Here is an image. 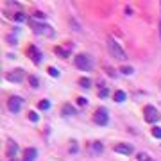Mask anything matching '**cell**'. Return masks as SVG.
<instances>
[{"mask_svg": "<svg viewBox=\"0 0 161 161\" xmlns=\"http://www.w3.org/2000/svg\"><path fill=\"white\" fill-rule=\"evenodd\" d=\"M48 74H50L52 77H58V75H59V72H58V70H56L54 66H50V68H48Z\"/></svg>", "mask_w": 161, "mask_h": 161, "instance_id": "cell-26", "label": "cell"}, {"mask_svg": "<svg viewBox=\"0 0 161 161\" xmlns=\"http://www.w3.org/2000/svg\"><path fill=\"white\" fill-rule=\"evenodd\" d=\"M93 122L97 123V125H107V122H109V115H107V111L104 109V107H99L97 111H95V115H93Z\"/></svg>", "mask_w": 161, "mask_h": 161, "instance_id": "cell-4", "label": "cell"}, {"mask_svg": "<svg viewBox=\"0 0 161 161\" xmlns=\"http://www.w3.org/2000/svg\"><path fill=\"white\" fill-rule=\"evenodd\" d=\"M115 152L129 156V154H133V147H131L129 143H118V145H115Z\"/></svg>", "mask_w": 161, "mask_h": 161, "instance_id": "cell-8", "label": "cell"}, {"mask_svg": "<svg viewBox=\"0 0 161 161\" xmlns=\"http://www.w3.org/2000/svg\"><path fill=\"white\" fill-rule=\"evenodd\" d=\"M29 54H31V59L34 61L36 64H40V61H41V52L38 50V47H34V45H32V47L29 48Z\"/></svg>", "mask_w": 161, "mask_h": 161, "instance_id": "cell-10", "label": "cell"}, {"mask_svg": "<svg viewBox=\"0 0 161 161\" xmlns=\"http://www.w3.org/2000/svg\"><path fill=\"white\" fill-rule=\"evenodd\" d=\"M159 36H161V23H159Z\"/></svg>", "mask_w": 161, "mask_h": 161, "instance_id": "cell-29", "label": "cell"}, {"mask_svg": "<svg viewBox=\"0 0 161 161\" xmlns=\"http://www.w3.org/2000/svg\"><path fill=\"white\" fill-rule=\"evenodd\" d=\"M13 20H15V21H20V23H21V21H25V20H27V16H25L23 13H15Z\"/></svg>", "mask_w": 161, "mask_h": 161, "instance_id": "cell-17", "label": "cell"}, {"mask_svg": "<svg viewBox=\"0 0 161 161\" xmlns=\"http://www.w3.org/2000/svg\"><path fill=\"white\" fill-rule=\"evenodd\" d=\"M5 79L11 80V82H21V80L25 79V74H23V70H11V72H7L5 74Z\"/></svg>", "mask_w": 161, "mask_h": 161, "instance_id": "cell-6", "label": "cell"}, {"mask_svg": "<svg viewBox=\"0 0 161 161\" xmlns=\"http://www.w3.org/2000/svg\"><path fill=\"white\" fill-rule=\"evenodd\" d=\"M32 16H34V18H38V20H45V16H47V15H43L41 11H36V13H34Z\"/></svg>", "mask_w": 161, "mask_h": 161, "instance_id": "cell-25", "label": "cell"}, {"mask_svg": "<svg viewBox=\"0 0 161 161\" xmlns=\"http://www.w3.org/2000/svg\"><path fill=\"white\" fill-rule=\"evenodd\" d=\"M38 107L40 109H43V111H47V109H50V100H40V104H38Z\"/></svg>", "mask_w": 161, "mask_h": 161, "instance_id": "cell-15", "label": "cell"}, {"mask_svg": "<svg viewBox=\"0 0 161 161\" xmlns=\"http://www.w3.org/2000/svg\"><path fill=\"white\" fill-rule=\"evenodd\" d=\"M29 120L32 122V123H36V122L40 120V117H38V113H36V111H31V113H29Z\"/></svg>", "mask_w": 161, "mask_h": 161, "instance_id": "cell-19", "label": "cell"}, {"mask_svg": "<svg viewBox=\"0 0 161 161\" xmlns=\"http://www.w3.org/2000/svg\"><path fill=\"white\" fill-rule=\"evenodd\" d=\"M113 97H115V100H117V102H123V100H125V91H122V90H117Z\"/></svg>", "mask_w": 161, "mask_h": 161, "instance_id": "cell-14", "label": "cell"}, {"mask_svg": "<svg viewBox=\"0 0 161 161\" xmlns=\"http://www.w3.org/2000/svg\"><path fill=\"white\" fill-rule=\"evenodd\" d=\"M143 113H145V120L149 122V123H154V122L159 120V113H158V109L154 106H147L143 109Z\"/></svg>", "mask_w": 161, "mask_h": 161, "instance_id": "cell-5", "label": "cell"}, {"mask_svg": "<svg viewBox=\"0 0 161 161\" xmlns=\"http://www.w3.org/2000/svg\"><path fill=\"white\" fill-rule=\"evenodd\" d=\"M152 136L154 138H161V127H152Z\"/></svg>", "mask_w": 161, "mask_h": 161, "instance_id": "cell-22", "label": "cell"}, {"mask_svg": "<svg viewBox=\"0 0 161 161\" xmlns=\"http://www.w3.org/2000/svg\"><path fill=\"white\" fill-rule=\"evenodd\" d=\"M75 66L79 68V70H90L91 68V59H90V56L88 54H77L75 56Z\"/></svg>", "mask_w": 161, "mask_h": 161, "instance_id": "cell-3", "label": "cell"}, {"mask_svg": "<svg viewBox=\"0 0 161 161\" xmlns=\"http://www.w3.org/2000/svg\"><path fill=\"white\" fill-rule=\"evenodd\" d=\"M56 52H58L59 56H63V58H68V56H70V54H68V50H66V48H61V47L56 48Z\"/></svg>", "mask_w": 161, "mask_h": 161, "instance_id": "cell-21", "label": "cell"}, {"mask_svg": "<svg viewBox=\"0 0 161 161\" xmlns=\"http://www.w3.org/2000/svg\"><path fill=\"white\" fill-rule=\"evenodd\" d=\"M21 104H23V100H21L20 97H11V99L7 100V107H9L11 113H18L21 109Z\"/></svg>", "mask_w": 161, "mask_h": 161, "instance_id": "cell-7", "label": "cell"}, {"mask_svg": "<svg viewBox=\"0 0 161 161\" xmlns=\"http://www.w3.org/2000/svg\"><path fill=\"white\" fill-rule=\"evenodd\" d=\"M107 48H109V52L113 54V58H117L118 61H125L127 59V54L123 52V48H122L113 38H107Z\"/></svg>", "mask_w": 161, "mask_h": 161, "instance_id": "cell-1", "label": "cell"}, {"mask_svg": "<svg viewBox=\"0 0 161 161\" xmlns=\"http://www.w3.org/2000/svg\"><path fill=\"white\" fill-rule=\"evenodd\" d=\"M61 115H63V117H72V115H75V107H74L72 104H64Z\"/></svg>", "mask_w": 161, "mask_h": 161, "instance_id": "cell-12", "label": "cell"}, {"mask_svg": "<svg viewBox=\"0 0 161 161\" xmlns=\"http://www.w3.org/2000/svg\"><path fill=\"white\" fill-rule=\"evenodd\" d=\"M120 72L123 74V75H131V74H133L134 70H133L131 66H122V68H120Z\"/></svg>", "mask_w": 161, "mask_h": 161, "instance_id": "cell-20", "label": "cell"}, {"mask_svg": "<svg viewBox=\"0 0 161 161\" xmlns=\"http://www.w3.org/2000/svg\"><path fill=\"white\" fill-rule=\"evenodd\" d=\"M136 159H138V161H150V159H149V156H147L145 152H140V154L136 156Z\"/></svg>", "mask_w": 161, "mask_h": 161, "instance_id": "cell-23", "label": "cell"}, {"mask_svg": "<svg viewBox=\"0 0 161 161\" xmlns=\"http://www.w3.org/2000/svg\"><path fill=\"white\" fill-rule=\"evenodd\" d=\"M7 41H9V45H16V36H15V34L7 36Z\"/></svg>", "mask_w": 161, "mask_h": 161, "instance_id": "cell-27", "label": "cell"}, {"mask_svg": "<svg viewBox=\"0 0 161 161\" xmlns=\"http://www.w3.org/2000/svg\"><path fill=\"white\" fill-rule=\"evenodd\" d=\"M91 149H93L95 152H102V150H104V147H102L100 141H93V143H91Z\"/></svg>", "mask_w": 161, "mask_h": 161, "instance_id": "cell-16", "label": "cell"}, {"mask_svg": "<svg viewBox=\"0 0 161 161\" xmlns=\"http://www.w3.org/2000/svg\"><path fill=\"white\" fill-rule=\"evenodd\" d=\"M16 149H18V145L15 143L13 140H9L7 141V158H15V154H16Z\"/></svg>", "mask_w": 161, "mask_h": 161, "instance_id": "cell-11", "label": "cell"}, {"mask_svg": "<svg viewBox=\"0 0 161 161\" xmlns=\"http://www.w3.org/2000/svg\"><path fill=\"white\" fill-rule=\"evenodd\" d=\"M31 27H32V31H34L36 34H45V36H48V38H54V36H56V32L52 31V27L43 25V23H38L36 20H31Z\"/></svg>", "mask_w": 161, "mask_h": 161, "instance_id": "cell-2", "label": "cell"}, {"mask_svg": "<svg viewBox=\"0 0 161 161\" xmlns=\"http://www.w3.org/2000/svg\"><path fill=\"white\" fill-rule=\"evenodd\" d=\"M36 156H38V150H36L34 147H29V149H25V152H23V161H34Z\"/></svg>", "mask_w": 161, "mask_h": 161, "instance_id": "cell-9", "label": "cell"}, {"mask_svg": "<svg viewBox=\"0 0 161 161\" xmlns=\"http://www.w3.org/2000/svg\"><path fill=\"white\" fill-rule=\"evenodd\" d=\"M107 95H109V90L107 88H102L100 91H99V97H102V99H106Z\"/></svg>", "mask_w": 161, "mask_h": 161, "instance_id": "cell-24", "label": "cell"}, {"mask_svg": "<svg viewBox=\"0 0 161 161\" xmlns=\"http://www.w3.org/2000/svg\"><path fill=\"white\" fill-rule=\"evenodd\" d=\"M29 82H31V86H32V88H38V86H40V80H38L36 75H31V77H29Z\"/></svg>", "mask_w": 161, "mask_h": 161, "instance_id": "cell-18", "label": "cell"}, {"mask_svg": "<svg viewBox=\"0 0 161 161\" xmlns=\"http://www.w3.org/2000/svg\"><path fill=\"white\" fill-rule=\"evenodd\" d=\"M86 99H84V97H79V99H77V104H79V106H86Z\"/></svg>", "mask_w": 161, "mask_h": 161, "instance_id": "cell-28", "label": "cell"}, {"mask_svg": "<svg viewBox=\"0 0 161 161\" xmlns=\"http://www.w3.org/2000/svg\"><path fill=\"white\" fill-rule=\"evenodd\" d=\"M79 86L80 88H84V90H88V88L91 86V80L88 79V77H80L79 79Z\"/></svg>", "mask_w": 161, "mask_h": 161, "instance_id": "cell-13", "label": "cell"}]
</instances>
